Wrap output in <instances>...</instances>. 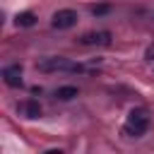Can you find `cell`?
<instances>
[{
  "label": "cell",
  "mask_w": 154,
  "mask_h": 154,
  "mask_svg": "<svg viewBox=\"0 0 154 154\" xmlns=\"http://www.w3.org/2000/svg\"><path fill=\"white\" fill-rule=\"evenodd\" d=\"M2 79H5V84L7 87H19L22 84V65H7V67H2Z\"/></svg>",
  "instance_id": "5"
},
{
  "label": "cell",
  "mask_w": 154,
  "mask_h": 154,
  "mask_svg": "<svg viewBox=\"0 0 154 154\" xmlns=\"http://www.w3.org/2000/svg\"><path fill=\"white\" fill-rule=\"evenodd\" d=\"M36 70L38 72H82V65H77L63 55H48V58L36 60Z\"/></svg>",
  "instance_id": "1"
},
{
  "label": "cell",
  "mask_w": 154,
  "mask_h": 154,
  "mask_svg": "<svg viewBox=\"0 0 154 154\" xmlns=\"http://www.w3.org/2000/svg\"><path fill=\"white\" fill-rule=\"evenodd\" d=\"M46 154H63V152H60V149H48Z\"/></svg>",
  "instance_id": "10"
},
{
  "label": "cell",
  "mask_w": 154,
  "mask_h": 154,
  "mask_svg": "<svg viewBox=\"0 0 154 154\" xmlns=\"http://www.w3.org/2000/svg\"><path fill=\"white\" fill-rule=\"evenodd\" d=\"M19 111H22V116H26V118H38L41 116V106H38V101H24V103H19Z\"/></svg>",
  "instance_id": "6"
},
{
  "label": "cell",
  "mask_w": 154,
  "mask_h": 154,
  "mask_svg": "<svg viewBox=\"0 0 154 154\" xmlns=\"http://www.w3.org/2000/svg\"><path fill=\"white\" fill-rule=\"evenodd\" d=\"M147 58H152V60H154V48H149V51H147Z\"/></svg>",
  "instance_id": "11"
},
{
  "label": "cell",
  "mask_w": 154,
  "mask_h": 154,
  "mask_svg": "<svg viewBox=\"0 0 154 154\" xmlns=\"http://www.w3.org/2000/svg\"><path fill=\"white\" fill-rule=\"evenodd\" d=\"M14 22H17V26H31V24L36 22V14H34V12H19V14L14 17Z\"/></svg>",
  "instance_id": "7"
},
{
  "label": "cell",
  "mask_w": 154,
  "mask_h": 154,
  "mask_svg": "<svg viewBox=\"0 0 154 154\" xmlns=\"http://www.w3.org/2000/svg\"><path fill=\"white\" fill-rule=\"evenodd\" d=\"M55 96H58L60 101H70V99L77 96V89H75V87H60V89L55 91Z\"/></svg>",
  "instance_id": "8"
},
{
  "label": "cell",
  "mask_w": 154,
  "mask_h": 154,
  "mask_svg": "<svg viewBox=\"0 0 154 154\" xmlns=\"http://www.w3.org/2000/svg\"><path fill=\"white\" fill-rule=\"evenodd\" d=\"M147 128H149V113L144 108H132L128 113V120H125V128L123 130L130 137H140V135L147 132Z\"/></svg>",
  "instance_id": "2"
},
{
  "label": "cell",
  "mask_w": 154,
  "mask_h": 154,
  "mask_svg": "<svg viewBox=\"0 0 154 154\" xmlns=\"http://www.w3.org/2000/svg\"><path fill=\"white\" fill-rule=\"evenodd\" d=\"M51 24H53V29H70L77 24V12L75 10H58L53 14Z\"/></svg>",
  "instance_id": "3"
},
{
  "label": "cell",
  "mask_w": 154,
  "mask_h": 154,
  "mask_svg": "<svg viewBox=\"0 0 154 154\" xmlns=\"http://www.w3.org/2000/svg\"><path fill=\"white\" fill-rule=\"evenodd\" d=\"M106 10H108V7H106V5H99V7H94V10H91V12H94V14H103V12H106Z\"/></svg>",
  "instance_id": "9"
},
{
  "label": "cell",
  "mask_w": 154,
  "mask_h": 154,
  "mask_svg": "<svg viewBox=\"0 0 154 154\" xmlns=\"http://www.w3.org/2000/svg\"><path fill=\"white\" fill-rule=\"evenodd\" d=\"M79 46H108L111 43V34L108 31H89L84 36L77 38Z\"/></svg>",
  "instance_id": "4"
}]
</instances>
